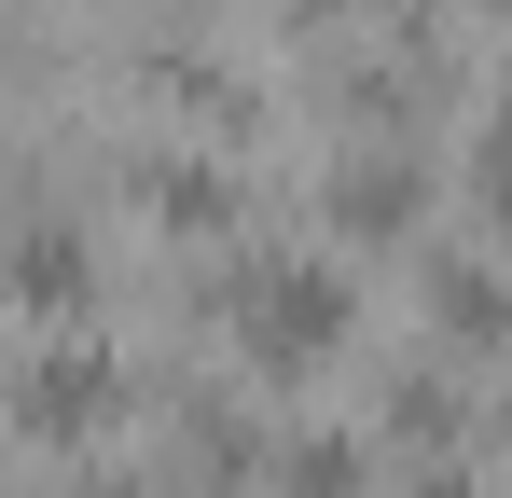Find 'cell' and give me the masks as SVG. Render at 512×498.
I'll use <instances>...</instances> for the list:
<instances>
[{"label":"cell","mask_w":512,"mask_h":498,"mask_svg":"<svg viewBox=\"0 0 512 498\" xmlns=\"http://www.w3.org/2000/svg\"><path fill=\"white\" fill-rule=\"evenodd\" d=\"M111 402H125V388H111V346H97V332H42V346H28V374H14V415H28V443H42V457H56V443H84V429H111Z\"/></svg>","instance_id":"cell-1"},{"label":"cell","mask_w":512,"mask_h":498,"mask_svg":"<svg viewBox=\"0 0 512 498\" xmlns=\"http://www.w3.org/2000/svg\"><path fill=\"white\" fill-rule=\"evenodd\" d=\"M236 319H250V346L291 374V360H319V346L346 332V291L305 277V263H236Z\"/></svg>","instance_id":"cell-2"},{"label":"cell","mask_w":512,"mask_h":498,"mask_svg":"<svg viewBox=\"0 0 512 498\" xmlns=\"http://www.w3.org/2000/svg\"><path fill=\"white\" fill-rule=\"evenodd\" d=\"M14 291H28V319H84V305H111V277H97V249L70 208H28V249H14Z\"/></svg>","instance_id":"cell-3"},{"label":"cell","mask_w":512,"mask_h":498,"mask_svg":"<svg viewBox=\"0 0 512 498\" xmlns=\"http://www.w3.org/2000/svg\"><path fill=\"white\" fill-rule=\"evenodd\" d=\"M139 208L153 222H236V180L222 166H139Z\"/></svg>","instance_id":"cell-4"},{"label":"cell","mask_w":512,"mask_h":498,"mask_svg":"<svg viewBox=\"0 0 512 498\" xmlns=\"http://www.w3.org/2000/svg\"><path fill=\"white\" fill-rule=\"evenodd\" d=\"M291 498H346V443H291Z\"/></svg>","instance_id":"cell-5"}]
</instances>
